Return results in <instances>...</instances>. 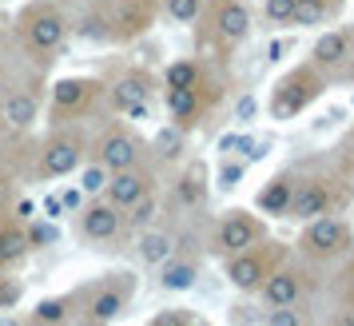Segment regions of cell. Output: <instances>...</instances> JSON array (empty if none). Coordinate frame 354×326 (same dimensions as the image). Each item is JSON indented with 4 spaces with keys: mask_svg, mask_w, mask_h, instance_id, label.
Masks as SVG:
<instances>
[{
    "mask_svg": "<svg viewBox=\"0 0 354 326\" xmlns=\"http://www.w3.org/2000/svg\"><path fill=\"white\" fill-rule=\"evenodd\" d=\"M319 291H322V267L299 259V255H287L255 294L263 307H287V303H310Z\"/></svg>",
    "mask_w": 354,
    "mask_h": 326,
    "instance_id": "5bb4252c",
    "label": "cell"
},
{
    "mask_svg": "<svg viewBox=\"0 0 354 326\" xmlns=\"http://www.w3.org/2000/svg\"><path fill=\"white\" fill-rule=\"evenodd\" d=\"M227 88H231V80H227L223 64H215L207 76L199 84H192V88H160V104H163V112H167V124L183 128L187 135L199 131L211 119V112L223 104Z\"/></svg>",
    "mask_w": 354,
    "mask_h": 326,
    "instance_id": "52a82bcc",
    "label": "cell"
},
{
    "mask_svg": "<svg viewBox=\"0 0 354 326\" xmlns=\"http://www.w3.org/2000/svg\"><path fill=\"white\" fill-rule=\"evenodd\" d=\"M8 32H12V44L28 64L48 68L68 44L72 20H68L60 0H24L17 8V17H12V24H8Z\"/></svg>",
    "mask_w": 354,
    "mask_h": 326,
    "instance_id": "7a4b0ae2",
    "label": "cell"
},
{
    "mask_svg": "<svg viewBox=\"0 0 354 326\" xmlns=\"http://www.w3.org/2000/svg\"><path fill=\"white\" fill-rule=\"evenodd\" d=\"M147 147H151V160L179 163L183 160V151H187V131L176 128V124H167V128H160L151 140H147Z\"/></svg>",
    "mask_w": 354,
    "mask_h": 326,
    "instance_id": "83f0119b",
    "label": "cell"
},
{
    "mask_svg": "<svg viewBox=\"0 0 354 326\" xmlns=\"http://www.w3.org/2000/svg\"><path fill=\"white\" fill-rule=\"evenodd\" d=\"M140 291L136 271H104L92 282L72 287V323L76 326H115L131 307V298Z\"/></svg>",
    "mask_w": 354,
    "mask_h": 326,
    "instance_id": "277c9868",
    "label": "cell"
},
{
    "mask_svg": "<svg viewBox=\"0 0 354 326\" xmlns=\"http://www.w3.org/2000/svg\"><path fill=\"white\" fill-rule=\"evenodd\" d=\"M290 8L295 0H263V17L271 28H290Z\"/></svg>",
    "mask_w": 354,
    "mask_h": 326,
    "instance_id": "d590c367",
    "label": "cell"
},
{
    "mask_svg": "<svg viewBox=\"0 0 354 326\" xmlns=\"http://www.w3.org/2000/svg\"><path fill=\"white\" fill-rule=\"evenodd\" d=\"M215 64H219V60H207V56H199V52H195V56H179V60H171V64L160 72V88H192V84H199Z\"/></svg>",
    "mask_w": 354,
    "mask_h": 326,
    "instance_id": "484cf974",
    "label": "cell"
},
{
    "mask_svg": "<svg viewBox=\"0 0 354 326\" xmlns=\"http://www.w3.org/2000/svg\"><path fill=\"white\" fill-rule=\"evenodd\" d=\"M326 271H330V278H326L330 298H335V303H354V251L342 262L326 267Z\"/></svg>",
    "mask_w": 354,
    "mask_h": 326,
    "instance_id": "f546056e",
    "label": "cell"
},
{
    "mask_svg": "<svg viewBox=\"0 0 354 326\" xmlns=\"http://www.w3.org/2000/svg\"><path fill=\"white\" fill-rule=\"evenodd\" d=\"M147 326H211L203 314H195L192 307H171V310H160Z\"/></svg>",
    "mask_w": 354,
    "mask_h": 326,
    "instance_id": "e575fe53",
    "label": "cell"
},
{
    "mask_svg": "<svg viewBox=\"0 0 354 326\" xmlns=\"http://www.w3.org/2000/svg\"><path fill=\"white\" fill-rule=\"evenodd\" d=\"M60 203H64L68 211H76V207H80L84 199H80V191H72V187H64V191H60Z\"/></svg>",
    "mask_w": 354,
    "mask_h": 326,
    "instance_id": "b9f144b4",
    "label": "cell"
},
{
    "mask_svg": "<svg viewBox=\"0 0 354 326\" xmlns=\"http://www.w3.org/2000/svg\"><path fill=\"white\" fill-rule=\"evenodd\" d=\"M160 24V0H88L76 32L96 44H136Z\"/></svg>",
    "mask_w": 354,
    "mask_h": 326,
    "instance_id": "6da1fadb",
    "label": "cell"
},
{
    "mask_svg": "<svg viewBox=\"0 0 354 326\" xmlns=\"http://www.w3.org/2000/svg\"><path fill=\"white\" fill-rule=\"evenodd\" d=\"M20 298H24V278L17 271H0V314L17 310Z\"/></svg>",
    "mask_w": 354,
    "mask_h": 326,
    "instance_id": "836d02e7",
    "label": "cell"
},
{
    "mask_svg": "<svg viewBox=\"0 0 354 326\" xmlns=\"http://www.w3.org/2000/svg\"><path fill=\"white\" fill-rule=\"evenodd\" d=\"M243 171H247V160H231V155H223V163H219V187L223 191H235L243 180Z\"/></svg>",
    "mask_w": 354,
    "mask_h": 326,
    "instance_id": "8d00e7d4",
    "label": "cell"
},
{
    "mask_svg": "<svg viewBox=\"0 0 354 326\" xmlns=\"http://www.w3.org/2000/svg\"><path fill=\"white\" fill-rule=\"evenodd\" d=\"M8 24H12V17H8V12L0 8V32H8Z\"/></svg>",
    "mask_w": 354,
    "mask_h": 326,
    "instance_id": "f6af8a7d",
    "label": "cell"
},
{
    "mask_svg": "<svg viewBox=\"0 0 354 326\" xmlns=\"http://www.w3.org/2000/svg\"><path fill=\"white\" fill-rule=\"evenodd\" d=\"M211 199V167L207 160H183L179 175L171 180L167 187V207L192 215V211H203Z\"/></svg>",
    "mask_w": 354,
    "mask_h": 326,
    "instance_id": "ffe728a7",
    "label": "cell"
},
{
    "mask_svg": "<svg viewBox=\"0 0 354 326\" xmlns=\"http://www.w3.org/2000/svg\"><path fill=\"white\" fill-rule=\"evenodd\" d=\"M203 12V0H160V20L167 24H195V17Z\"/></svg>",
    "mask_w": 354,
    "mask_h": 326,
    "instance_id": "1f68e13d",
    "label": "cell"
},
{
    "mask_svg": "<svg viewBox=\"0 0 354 326\" xmlns=\"http://www.w3.org/2000/svg\"><path fill=\"white\" fill-rule=\"evenodd\" d=\"M346 0H295L290 8V28H326L342 20Z\"/></svg>",
    "mask_w": 354,
    "mask_h": 326,
    "instance_id": "d4e9b609",
    "label": "cell"
},
{
    "mask_svg": "<svg viewBox=\"0 0 354 326\" xmlns=\"http://www.w3.org/2000/svg\"><path fill=\"white\" fill-rule=\"evenodd\" d=\"M199 267H203V259L171 251V255H167V259L160 262V291H167V294H183V291H192L195 282H199Z\"/></svg>",
    "mask_w": 354,
    "mask_h": 326,
    "instance_id": "603a6c76",
    "label": "cell"
},
{
    "mask_svg": "<svg viewBox=\"0 0 354 326\" xmlns=\"http://www.w3.org/2000/svg\"><path fill=\"white\" fill-rule=\"evenodd\" d=\"M263 326H315L310 303H287V307H267Z\"/></svg>",
    "mask_w": 354,
    "mask_h": 326,
    "instance_id": "4dcf8cb0",
    "label": "cell"
},
{
    "mask_svg": "<svg viewBox=\"0 0 354 326\" xmlns=\"http://www.w3.org/2000/svg\"><path fill=\"white\" fill-rule=\"evenodd\" d=\"M24 323L28 326H72V291L40 298V303L24 314Z\"/></svg>",
    "mask_w": 354,
    "mask_h": 326,
    "instance_id": "4316f807",
    "label": "cell"
},
{
    "mask_svg": "<svg viewBox=\"0 0 354 326\" xmlns=\"http://www.w3.org/2000/svg\"><path fill=\"white\" fill-rule=\"evenodd\" d=\"M0 140H4V128H0Z\"/></svg>",
    "mask_w": 354,
    "mask_h": 326,
    "instance_id": "bcb514c9",
    "label": "cell"
},
{
    "mask_svg": "<svg viewBox=\"0 0 354 326\" xmlns=\"http://www.w3.org/2000/svg\"><path fill=\"white\" fill-rule=\"evenodd\" d=\"M338 84H351L354 88V52H351V60H346V68H342V80Z\"/></svg>",
    "mask_w": 354,
    "mask_h": 326,
    "instance_id": "7bdbcfd3",
    "label": "cell"
},
{
    "mask_svg": "<svg viewBox=\"0 0 354 326\" xmlns=\"http://www.w3.org/2000/svg\"><path fill=\"white\" fill-rule=\"evenodd\" d=\"M32 255L28 247V219H20L12 207L0 211V271H17Z\"/></svg>",
    "mask_w": 354,
    "mask_h": 326,
    "instance_id": "44dd1931",
    "label": "cell"
},
{
    "mask_svg": "<svg viewBox=\"0 0 354 326\" xmlns=\"http://www.w3.org/2000/svg\"><path fill=\"white\" fill-rule=\"evenodd\" d=\"M163 215H167V199H163V191H151V195L140 199V203L124 215V227H128V231L156 227V223H163Z\"/></svg>",
    "mask_w": 354,
    "mask_h": 326,
    "instance_id": "f1b7e54d",
    "label": "cell"
},
{
    "mask_svg": "<svg viewBox=\"0 0 354 326\" xmlns=\"http://www.w3.org/2000/svg\"><path fill=\"white\" fill-rule=\"evenodd\" d=\"M84 160H88V128L84 124H56L36 140L28 180L32 183L64 180L72 171H80Z\"/></svg>",
    "mask_w": 354,
    "mask_h": 326,
    "instance_id": "ba28073f",
    "label": "cell"
},
{
    "mask_svg": "<svg viewBox=\"0 0 354 326\" xmlns=\"http://www.w3.org/2000/svg\"><path fill=\"white\" fill-rule=\"evenodd\" d=\"M326 326H354V303H335Z\"/></svg>",
    "mask_w": 354,
    "mask_h": 326,
    "instance_id": "60d3db41",
    "label": "cell"
},
{
    "mask_svg": "<svg viewBox=\"0 0 354 326\" xmlns=\"http://www.w3.org/2000/svg\"><path fill=\"white\" fill-rule=\"evenodd\" d=\"M56 239H60V231L52 227V223H28V247L32 251H48Z\"/></svg>",
    "mask_w": 354,
    "mask_h": 326,
    "instance_id": "74e56055",
    "label": "cell"
},
{
    "mask_svg": "<svg viewBox=\"0 0 354 326\" xmlns=\"http://www.w3.org/2000/svg\"><path fill=\"white\" fill-rule=\"evenodd\" d=\"M104 183H108V171L100 167V163H92V160H84V195H100L104 191Z\"/></svg>",
    "mask_w": 354,
    "mask_h": 326,
    "instance_id": "f35d334b",
    "label": "cell"
},
{
    "mask_svg": "<svg viewBox=\"0 0 354 326\" xmlns=\"http://www.w3.org/2000/svg\"><path fill=\"white\" fill-rule=\"evenodd\" d=\"M255 32V17L247 0H203V12L195 17V52L227 64V56L243 48Z\"/></svg>",
    "mask_w": 354,
    "mask_h": 326,
    "instance_id": "3957f363",
    "label": "cell"
},
{
    "mask_svg": "<svg viewBox=\"0 0 354 326\" xmlns=\"http://www.w3.org/2000/svg\"><path fill=\"white\" fill-rule=\"evenodd\" d=\"M259 239H267V219L255 211V207H227L219 219H215V227H211V255H235L243 247L259 243Z\"/></svg>",
    "mask_w": 354,
    "mask_h": 326,
    "instance_id": "2e32d148",
    "label": "cell"
},
{
    "mask_svg": "<svg viewBox=\"0 0 354 326\" xmlns=\"http://www.w3.org/2000/svg\"><path fill=\"white\" fill-rule=\"evenodd\" d=\"M330 167H335L338 175H342V183L354 191V131H346L342 140L335 144V155H330Z\"/></svg>",
    "mask_w": 354,
    "mask_h": 326,
    "instance_id": "d6a6232c",
    "label": "cell"
},
{
    "mask_svg": "<svg viewBox=\"0 0 354 326\" xmlns=\"http://www.w3.org/2000/svg\"><path fill=\"white\" fill-rule=\"evenodd\" d=\"M156 99H160V72H151L147 64H128L112 80H104V108L124 119H147Z\"/></svg>",
    "mask_w": 354,
    "mask_h": 326,
    "instance_id": "7c38bea8",
    "label": "cell"
},
{
    "mask_svg": "<svg viewBox=\"0 0 354 326\" xmlns=\"http://www.w3.org/2000/svg\"><path fill=\"white\" fill-rule=\"evenodd\" d=\"M17 171H8V167H4V163H0V211H4V207H12V199H17Z\"/></svg>",
    "mask_w": 354,
    "mask_h": 326,
    "instance_id": "ab89813d",
    "label": "cell"
},
{
    "mask_svg": "<svg viewBox=\"0 0 354 326\" xmlns=\"http://www.w3.org/2000/svg\"><path fill=\"white\" fill-rule=\"evenodd\" d=\"M326 88L330 84L322 80L319 68L310 64V60H299V64L287 68L271 84V92H267V115H271L274 124H290V119H299V115L310 112L326 96Z\"/></svg>",
    "mask_w": 354,
    "mask_h": 326,
    "instance_id": "9c48e42d",
    "label": "cell"
},
{
    "mask_svg": "<svg viewBox=\"0 0 354 326\" xmlns=\"http://www.w3.org/2000/svg\"><path fill=\"white\" fill-rule=\"evenodd\" d=\"M151 191H160V171H156V163H136V167L112 171L108 183H104V199L115 203L124 215H128L140 199L151 195Z\"/></svg>",
    "mask_w": 354,
    "mask_h": 326,
    "instance_id": "d6986e66",
    "label": "cell"
},
{
    "mask_svg": "<svg viewBox=\"0 0 354 326\" xmlns=\"http://www.w3.org/2000/svg\"><path fill=\"white\" fill-rule=\"evenodd\" d=\"M354 203V191L342 183L330 163H303L295 175V195H290L287 219L290 223H310L319 215H342Z\"/></svg>",
    "mask_w": 354,
    "mask_h": 326,
    "instance_id": "5b68a950",
    "label": "cell"
},
{
    "mask_svg": "<svg viewBox=\"0 0 354 326\" xmlns=\"http://www.w3.org/2000/svg\"><path fill=\"white\" fill-rule=\"evenodd\" d=\"M88 160L100 163L108 175L124 171V167H136V163H156L144 131H136V124L112 119V115L100 124L96 135H88Z\"/></svg>",
    "mask_w": 354,
    "mask_h": 326,
    "instance_id": "30bf717a",
    "label": "cell"
},
{
    "mask_svg": "<svg viewBox=\"0 0 354 326\" xmlns=\"http://www.w3.org/2000/svg\"><path fill=\"white\" fill-rule=\"evenodd\" d=\"M0 326H28L24 314H0Z\"/></svg>",
    "mask_w": 354,
    "mask_h": 326,
    "instance_id": "ee69618b",
    "label": "cell"
},
{
    "mask_svg": "<svg viewBox=\"0 0 354 326\" xmlns=\"http://www.w3.org/2000/svg\"><path fill=\"white\" fill-rule=\"evenodd\" d=\"M48 96L44 68L36 64H8L0 76V128L4 131H32L40 124V108Z\"/></svg>",
    "mask_w": 354,
    "mask_h": 326,
    "instance_id": "8992f818",
    "label": "cell"
},
{
    "mask_svg": "<svg viewBox=\"0 0 354 326\" xmlns=\"http://www.w3.org/2000/svg\"><path fill=\"white\" fill-rule=\"evenodd\" d=\"M351 251H354V227H351V219H342V215H319V219L303 223L299 243H295V255L322 267V271L342 262Z\"/></svg>",
    "mask_w": 354,
    "mask_h": 326,
    "instance_id": "4fadbf2b",
    "label": "cell"
},
{
    "mask_svg": "<svg viewBox=\"0 0 354 326\" xmlns=\"http://www.w3.org/2000/svg\"><path fill=\"white\" fill-rule=\"evenodd\" d=\"M351 131H354V128H351Z\"/></svg>",
    "mask_w": 354,
    "mask_h": 326,
    "instance_id": "7dc6e473",
    "label": "cell"
},
{
    "mask_svg": "<svg viewBox=\"0 0 354 326\" xmlns=\"http://www.w3.org/2000/svg\"><path fill=\"white\" fill-rule=\"evenodd\" d=\"M354 52V24H326L319 36H315V44H310V64L322 72V80L326 84H338L342 80V68H346V60H351Z\"/></svg>",
    "mask_w": 354,
    "mask_h": 326,
    "instance_id": "ac0fdd59",
    "label": "cell"
},
{
    "mask_svg": "<svg viewBox=\"0 0 354 326\" xmlns=\"http://www.w3.org/2000/svg\"><path fill=\"white\" fill-rule=\"evenodd\" d=\"M295 175H299V167H283L255 191V211L263 219H287L290 195H295Z\"/></svg>",
    "mask_w": 354,
    "mask_h": 326,
    "instance_id": "7402d4cb",
    "label": "cell"
},
{
    "mask_svg": "<svg viewBox=\"0 0 354 326\" xmlns=\"http://www.w3.org/2000/svg\"><path fill=\"white\" fill-rule=\"evenodd\" d=\"M100 108H104V80L100 76H60L56 84H48V96H44L48 128H56V124H84Z\"/></svg>",
    "mask_w": 354,
    "mask_h": 326,
    "instance_id": "8fae6325",
    "label": "cell"
},
{
    "mask_svg": "<svg viewBox=\"0 0 354 326\" xmlns=\"http://www.w3.org/2000/svg\"><path fill=\"white\" fill-rule=\"evenodd\" d=\"M72 215H76V223H72L76 227V239L88 247H108L128 231L124 227V211L115 203H108L104 195H88Z\"/></svg>",
    "mask_w": 354,
    "mask_h": 326,
    "instance_id": "e0dca14e",
    "label": "cell"
},
{
    "mask_svg": "<svg viewBox=\"0 0 354 326\" xmlns=\"http://www.w3.org/2000/svg\"><path fill=\"white\" fill-rule=\"evenodd\" d=\"M171 251H176V227L171 223H156V227L136 231V259L144 267H160Z\"/></svg>",
    "mask_w": 354,
    "mask_h": 326,
    "instance_id": "cb8c5ba5",
    "label": "cell"
},
{
    "mask_svg": "<svg viewBox=\"0 0 354 326\" xmlns=\"http://www.w3.org/2000/svg\"><path fill=\"white\" fill-rule=\"evenodd\" d=\"M287 255H290V247L267 235V239H259V243L243 247V251H235V255H227L223 259V278L239 294H255L259 287L267 282V275H271Z\"/></svg>",
    "mask_w": 354,
    "mask_h": 326,
    "instance_id": "9a60e30c",
    "label": "cell"
}]
</instances>
